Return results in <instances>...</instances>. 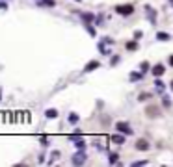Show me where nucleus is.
Returning a JSON list of instances; mask_svg holds the SVG:
<instances>
[{"label":"nucleus","instance_id":"obj_33","mask_svg":"<svg viewBox=\"0 0 173 167\" xmlns=\"http://www.w3.org/2000/svg\"><path fill=\"white\" fill-rule=\"evenodd\" d=\"M37 162H39V164H45V154H43V152L39 154V158H37Z\"/></svg>","mask_w":173,"mask_h":167},{"label":"nucleus","instance_id":"obj_23","mask_svg":"<svg viewBox=\"0 0 173 167\" xmlns=\"http://www.w3.org/2000/svg\"><path fill=\"white\" fill-rule=\"evenodd\" d=\"M84 26H86V30H88V33H89L91 37H95V35H97V30L91 26V22H88V24H84Z\"/></svg>","mask_w":173,"mask_h":167},{"label":"nucleus","instance_id":"obj_15","mask_svg":"<svg viewBox=\"0 0 173 167\" xmlns=\"http://www.w3.org/2000/svg\"><path fill=\"white\" fill-rule=\"evenodd\" d=\"M155 86H157V93H164V89H166V84L160 80V76H157V80H155Z\"/></svg>","mask_w":173,"mask_h":167},{"label":"nucleus","instance_id":"obj_28","mask_svg":"<svg viewBox=\"0 0 173 167\" xmlns=\"http://www.w3.org/2000/svg\"><path fill=\"white\" fill-rule=\"evenodd\" d=\"M39 143H41L43 147H48V138H47V136H39Z\"/></svg>","mask_w":173,"mask_h":167},{"label":"nucleus","instance_id":"obj_16","mask_svg":"<svg viewBox=\"0 0 173 167\" xmlns=\"http://www.w3.org/2000/svg\"><path fill=\"white\" fill-rule=\"evenodd\" d=\"M37 6L39 7H54L56 2L54 0H37Z\"/></svg>","mask_w":173,"mask_h":167},{"label":"nucleus","instance_id":"obj_13","mask_svg":"<svg viewBox=\"0 0 173 167\" xmlns=\"http://www.w3.org/2000/svg\"><path fill=\"white\" fill-rule=\"evenodd\" d=\"M45 117L47 119H56L58 117V110L56 108H47L45 110Z\"/></svg>","mask_w":173,"mask_h":167},{"label":"nucleus","instance_id":"obj_35","mask_svg":"<svg viewBox=\"0 0 173 167\" xmlns=\"http://www.w3.org/2000/svg\"><path fill=\"white\" fill-rule=\"evenodd\" d=\"M170 87H171V91H173V80H171V84H170Z\"/></svg>","mask_w":173,"mask_h":167},{"label":"nucleus","instance_id":"obj_5","mask_svg":"<svg viewBox=\"0 0 173 167\" xmlns=\"http://www.w3.org/2000/svg\"><path fill=\"white\" fill-rule=\"evenodd\" d=\"M108 139H110L112 143H116V145H123V143L127 141V136H125V134H121V132H117V134L108 136Z\"/></svg>","mask_w":173,"mask_h":167},{"label":"nucleus","instance_id":"obj_38","mask_svg":"<svg viewBox=\"0 0 173 167\" xmlns=\"http://www.w3.org/2000/svg\"><path fill=\"white\" fill-rule=\"evenodd\" d=\"M75 2H82V0H75Z\"/></svg>","mask_w":173,"mask_h":167},{"label":"nucleus","instance_id":"obj_26","mask_svg":"<svg viewBox=\"0 0 173 167\" xmlns=\"http://www.w3.org/2000/svg\"><path fill=\"white\" fill-rule=\"evenodd\" d=\"M119 61H121V58H119L117 54H116V56H112V58H110V67H116Z\"/></svg>","mask_w":173,"mask_h":167},{"label":"nucleus","instance_id":"obj_37","mask_svg":"<svg viewBox=\"0 0 173 167\" xmlns=\"http://www.w3.org/2000/svg\"><path fill=\"white\" fill-rule=\"evenodd\" d=\"M170 6H173V0H170Z\"/></svg>","mask_w":173,"mask_h":167},{"label":"nucleus","instance_id":"obj_19","mask_svg":"<svg viewBox=\"0 0 173 167\" xmlns=\"http://www.w3.org/2000/svg\"><path fill=\"white\" fill-rule=\"evenodd\" d=\"M157 39H158V41H170L171 35H170L168 32H158V33H157Z\"/></svg>","mask_w":173,"mask_h":167},{"label":"nucleus","instance_id":"obj_9","mask_svg":"<svg viewBox=\"0 0 173 167\" xmlns=\"http://www.w3.org/2000/svg\"><path fill=\"white\" fill-rule=\"evenodd\" d=\"M99 67H101V63H99L97 59H91V61H88V63H86L84 73H91V71H95V69H99Z\"/></svg>","mask_w":173,"mask_h":167},{"label":"nucleus","instance_id":"obj_7","mask_svg":"<svg viewBox=\"0 0 173 167\" xmlns=\"http://www.w3.org/2000/svg\"><path fill=\"white\" fill-rule=\"evenodd\" d=\"M76 15L84 20V24H88V22H95V13H86V11H76Z\"/></svg>","mask_w":173,"mask_h":167},{"label":"nucleus","instance_id":"obj_34","mask_svg":"<svg viewBox=\"0 0 173 167\" xmlns=\"http://www.w3.org/2000/svg\"><path fill=\"white\" fill-rule=\"evenodd\" d=\"M168 63H170V67H173V54H170V58H168Z\"/></svg>","mask_w":173,"mask_h":167},{"label":"nucleus","instance_id":"obj_36","mask_svg":"<svg viewBox=\"0 0 173 167\" xmlns=\"http://www.w3.org/2000/svg\"><path fill=\"white\" fill-rule=\"evenodd\" d=\"M0 100H2V89H0Z\"/></svg>","mask_w":173,"mask_h":167},{"label":"nucleus","instance_id":"obj_24","mask_svg":"<svg viewBox=\"0 0 173 167\" xmlns=\"http://www.w3.org/2000/svg\"><path fill=\"white\" fill-rule=\"evenodd\" d=\"M151 97H153V93H140V95H138V100H140V102H145V100H149Z\"/></svg>","mask_w":173,"mask_h":167},{"label":"nucleus","instance_id":"obj_18","mask_svg":"<svg viewBox=\"0 0 173 167\" xmlns=\"http://www.w3.org/2000/svg\"><path fill=\"white\" fill-rule=\"evenodd\" d=\"M60 156H61V152H60V151H52V152H50V160H48L47 164H48V165H52L56 160H60Z\"/></svg>","mask_w":173,"mask_h":167},{"label":"nucleus","instance_id":"obj_32","mask_svg":"<svg viewBox=\"0 0 173 167\" xmlns=\"http://www.w3.org/2000/svg\"><path fill=\"white\" fill-rule=\"evenodd\" d=\"M0 9H7V2L6 0H0Z\"/></svg>","mask_w":173,"mask_h":167},{"label":"nucleus","instance_id":"obj_1","mask_svg":"<svg viewBox=\"0 0 173 167\" xmlns=\"http://www.w3.org/2000/svg\"><path fill=\"white\" fill-rule=\"evenodd\" d=\"M86 160H88L86 151H78V149H76V152L71 156V164H73V165H84Z\"/></svg>","mask_w":173,"mask_h":167},{"label":"nucleus","instance_id":"obj_11","mask_svg":"<svg viewBox=\"0 0 173 167\" xmlns=\"http://www.w3.org/2000/svg\"><path fill=\"white\" fill-rule=\"evenodd\" d=\"M143 74H145V73H142V71H134V73L129 74V80H130L132 84H134V82H140V80L143 78Z\"/></svg>","mask_w":173,"mask_h":167},{"label":"nucleus","instance_id":"obj_8","mask_svg":"<svg viewBox=\"0 0 173 167\" xmlns=\"http://www.w3.org/2000/svg\"><path fill=\"white\" fill-rule=\"evenodd\" d=\"M106 45H108V43L102 39V41H99V43H97V48H99V52H101V54H104V56H110L112 52H110V48H108Z\"/></svg>","mask_w":173,"mask_h":167},{"label":"nucleus","instance_id":"obj_17","mask_svg":"<svg viewBox=\"0 0 173 167\" xmlns=\"http://www.w3.org/2000/svg\"><path fill=\"white\" fill-rule=\"evenodd\" d=\"M67 121H69L71 125H78L80 115H78V113H75V112H71V113H69V117H67Z\"/></svg>","mask_w":173,"mask_h":167},{"label":"nucleus","instance_id":"obj_29","mask_svg":"<svg viewBox=\"0 0 173 167\" xmlns=\"http://www.w3.org/2000/svg\"><path fill=\"white\" fill-rule=\"evenodd\" d=\"M147 164H149L147 160H140V162H132L130 165H132V167H140V165H147Z\"/></svg>","mask_w":173,"mask_h":167},{"label":"nucleus","instance_id":"obj_31","mask_svg":"<svg viewBox=\"0 0 173 167\" xmlns=\"http://www.w3.org/2000/svg\"><path fill=\"white\" fill-rule=\"evenodd\" d=\"M142 37H143V32H142V30H136V32H134V39H136V41H140Z\"/></svg>","mask_w":173,"mask_h":167},{"label":"nucleus","instance_id":"obj_22","mask_svg":"<svg viewBox=\"0 0 173 167\" xmlns=\"http://www.w3.org/2000/svg\"><path fill=\"white\" fill-rule=\"evenodd\" d=\"M171 104H173V102H171V99L164 95V97H162V106H164L166 110H170V108H171Z\"/></svg>","mask_w":173,"mask_h":167},{"label":"nucleus","instance_id":"obj_4","mask_svg":"<svg viewBox=\"0 0 173 167\" xmlns=\"http://www.w3.org/2000/svg\"><path fill=\"white\" fill-rule=\"evenodd\" d=\"M145 113H147V117H149V119L160 117V108H158V106H155V104H151V106H147V108H145Z\"/></svg>","mask_w":173,"mask_h":167},{"label":"nucleus","instance_id":"obj_10","mask_svg":"<svg viewBox=\"0 0 173 167\" xmlns=\"http://www.w3.org/2000/svg\"><path fill=\"white\" fill-rule=\"evenodd\" d=\"M134 147H136V151H149V149H151V145H149L147 139H138Z\"/></svg>","mask_w":173,"mask_h":167},{"label":"nucleus","instance_id":"obj_25","mask_svg":"<svg viewBox=\"0 0 173 167\" xmlns=\"http://www.w3.org/2000/svg\"><path fill=\"white\" fill-rule=\"evenodd\" d=\"M102 22H104V15H102V13H97V15H95V24H97V26H102Z\"/></svg>","mask_w":173,"mask_h":167},{"label":"nucleus","instance_id":"obj_27","mask_svg":"<svg viewBox=\"0 0 173 167\" xmlns=\"http://www.w3.org/2000/svg\"><path fill=\"white\" fill-rule=\"evenodd\" d=\"M149 67H151V65H149V61H142V63H140V71H142V73H147V71H149Z\"/></svg>","mask_w":173,"mask_h":167},{"label":"nucleus","instance_id":"obj_30","mask_svg":"<svg viewBox=\"0 0 173 167\" xmlns=\"http://www.w3.org/2000/svg\"><path fill=\"white\" fill-rule=\"evenodd\" d=\"M7 115H9V112H4V110H0V123H4V121L7 119Z\"/></svg>","mask_w":173,"mask_h":167},{"label":"nucleus","instance_id":"obj_12","mask_svg":"<svg viewBox=\"0 0 173 167\" xmlns=\"http://www.w3.org/2000/svg\"><path fill=\"white\" fill-rule=\"evenodd\" d=\"M151 71H153V74H155V76H162V74L166 73V67H164L162 63H157V65H155Z\"/></svg>","mask_w":173,"mask_h":167},{"label":"nucleus","instance_id":"obj_2","mask_svg":"<svg viewBox=\"0 0 173 167\" xmlns=\"http://www.w3.org/2000/svg\"><path fill=\"white\" fill-rule=\"evenodd\" d=\"M114 9H116L117 15H125V17H129V15L134 13V6H132V4H119V6H116Z\"/></svg>","mask_w":173,"mask_h":167},{"label":"nucleus","instance_id":"obj_20","mask_svg":"<svg viewBox=\"0 0 173 167\" xmlns=\"http://www.w3.org/2000/svg\"><path fill=\"white\" fill-rule=\"evenodd\" d=\"M125 48H127V50H130V52L138 50V41H136V39H134V41H129V43L125 45Z\"/></svg>","mask_w":173,"mask_h":167},{"label":"nucleus","instance_id":"obj_6","mask_svg":"<svg viewBox=\"0 0 173 167\" xmlns=\"http://www.w3.org/2000/svg\"><path fill=\"white\" fill-rule=\"evenodd\" d=\"M145 17H147V20H149L151 24H157V11H155L149 4L145 6Z\"/></svg>","mask_w":173,"mask_h":167},{"label":"nucleus","instance_id":"obj_21","mask_svg":"<svg viewBox=\"0 0 173 167\" xmlns=\"http://www.w3.org/2000/svg\"><path fill=\"white\" fill-rule=\"evenodd\" d=\"M24 113H26V112H15V113H13V121H15V123H22V121H24Z\"/></svg>","mask_w":173,"mask_h":167},{"label":"nucleus","instance_id":"obj_14","mask_svg":"<svg viewBox=\"0 0 173 167\" xmlns=\"http://www.w3.org/2000/svg\"><path fill=\"white\" fill-rule=\"evenodd\" d=\"M108 164H110V165L119 164V154H117V152H108Z\"/></svg>","mask_w":173,"mask_h":167},{"label":"nucleus","instance_id":"obj_3","mask_svg":"<svg viewBox=\"0 0 173 167\" xmlns=\"http://www.w3.org/2000/svg\"><path fill=\"white\" fill-rule=\"evenodd\" d=\"M116 130L121 132V134H125V136H132V134H134V130L130 128V125H129L127 121H117V123H116Z\"/></svg>","mask_w":173,"mask_h":167}]
</instances>
